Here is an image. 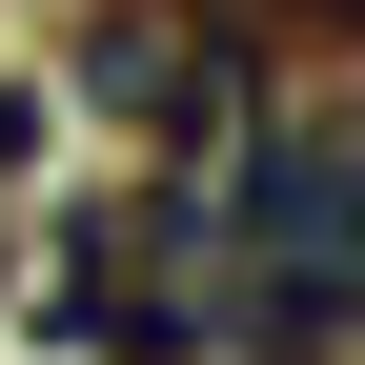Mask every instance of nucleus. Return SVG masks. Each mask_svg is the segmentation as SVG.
Returning <instances> with one entry per match:
<instances>
[{"label": "nucleus", "mask_w": 365, "mask_h": 365, "mask_svg": "<svg viewBox=\"0 0 365 365\" xmlns=\"http://www.w3.org/2000/svg\"><path fill=\"white\" fill-rule=\"evenodd\" d=\"M81 102L122 122V143H163V163H223L284 81H264V21L244 0H81Z\"/></svg>", "instance_id": "obj_1"}, {"label": "nucleus", "mask_w": 365, "mask_h": 365, "mask_svg": "<svg viewBox=\"0 0 365 365\" xmlns=\"http://www.w3.org/2000/svg\"><path fill=\"white\" fill-rule=\"evenodd\" d=\"M0 264H21V182H0Z\"/></svg>", "instance_id": "obj_2"}]
</instances>
